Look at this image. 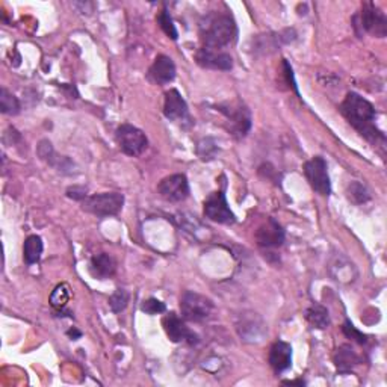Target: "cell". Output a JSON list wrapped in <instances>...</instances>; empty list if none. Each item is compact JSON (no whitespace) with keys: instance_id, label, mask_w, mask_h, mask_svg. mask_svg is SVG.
I'll return each instance as SVG.
<instances>
[{"instance_id":"obj_1","label":"cell","mask_w":387,"mask_h":387,"mask_svg":"<svg viewBox=\"0 0 387 387\" xmlns=\"http://www.w3.org/2000/svg\"><path fill=\"white\" fill-rule=\"evenodd\" d=\"M341 114L369 142L377 145L386 141L384 133L375 126V109L372 103L363 99L361 95L356 93L346 94L341 104Z\"/></svg>"},{"instance_id":"obj_2","label":"cell","mask_w":387,"mask_h":387,"mask_svg":"<svg viewBox=\"0 0 387 387\" xmlns=\"http://www.w3.org/2000/svg\"><path fill=\"white\" fill-rule=\"evenodd\" d=\"M238 28L230 14L214 11L200 21V38L203 47L223 50L236 39Z\"/></svg>"},{"instance_id":"obj_3","label":"cell","mask_w":387,"mask_h":387,"mask_svg":"<svg viewBox=\"0 0 387 387\" xmlns=\"http://www.w3.org/2000/svg\"><path fill=\"white\" fill-rule=\"evenodd\" d=\"M123 205H124V197L118 192L95 194V196L86 197L82 201L84 211L100 218L118 215L121 209H123Z\"/></svg>"},{"instance_id":"obj_4","label":"cell","mask_w":387,"mask_h":387,"mask_svg":"<svg viewBox=\"0 0 387 387\" xmlns=\"http://www.w3.org/2000/svg\"><path fill=\"white\" fill-rule=\"evenodd\" d=\"M180 310L183 319L191 322H201L211 317L214 303L209 298L192 290H187L180 298Z\"/></svg>"},{"instance_id":"obj_5","label":"cell","mask_w":387,"mask_h":387,"mask_svg":"<svg viewBox=\"0 0 387 387\" xmlns=\"http://www.w3.org/2000/svg\"><path fill=\"white\" fill-rule=\"evenodd\" d=\"M117 142L129 156H141L149 147V140L141 129L132 124H121L117 129Z\"/></svg>"},{"instance_id":"obj_6","label":"cell","mask_w":387,"mask_h":387,"mask_svg":"<svg viewBox=\"0 0 387 387\" xmlns=\"http://www.w3.org/2000/svg\"><path fill=\"white\" fill-rule=\"evenodd\" d=\"M304 174L314 192H318L319 196L324 197L330 196V192H332V183H330L328 167L324 158L314 156L310 160H308V162L304 164Z\"/></svg>"},{"instance_id":"obj_7","label":"cell","mask_w":387,"mask_h":387,"mask_svg":"<svg viewBox=\"0 0 387 387\" xmlns=\"http://www.w3.org/2000/svg\"><path fill=\"white\" fill-rule=\"evenodd\" d=\"M354 21H359V26L377 38H384L387 35V19L381 10L374 3H365L360 14L354 17Z\"/></svg>"},{"instance_id":"obj_8","label":"cell","mask_w":387,"mask_h":387,"mask_svg":"<svg viewBox=\"0 0 387 387\" xmlns=\"http://www.w3.org/2000/svg\"><path fill=\"white\" fill-rule=\"evenodd\" d=\"M159 196L169 203H180L189 196V183L185 174H173L162 179L158 185Z\"/></svg>"},{"instance_id":"obj_9","label":"cell","mask_w":387,"mask_h":387,"mask_svg":"<svg viewBox=\"0 0 387 387\" xmlns=\"http://www.w3.org/2000/svg\"><path fill=\"white\" fill-rule=\"evenodd\" d=\"M218 111L227 118L230 124L229 131L233 135L242 138L249 132V129H252V115H249V111L242 104H238V106H235V104H221V106H218Z\"/></svg>"},{"instance_id":"obj_10","label":"cell","mask_w":387,"mask_h":387,"mask_svg":"<svg viewBox=\"0 0 387 387\" xmlns=\"http://www.w3.org/2000/svg\"><path fill=\"white\" fill-rule=\"evenodd\" d=\"M205 215L211 221L218 224H233L235 223V214L230 211L227 198L223 191L212 192L205 200Z\"/></svg>"},{"instance_id":"obj_11","label":"cell","mask_w":387,"mask_h":387,"mask_svg":"<svg viewBox=\"0 0 387 387\" xmlns=\"http://www.w3.org/2000/svg\"><path fill=\"white\" fill-rule=\"evenodd\" d=\"M164 330L168 336V339L174 343L185 342L188 345H196L198 343V336L191 332V330L185 324L183 319L177 317L176 313H168L167 317L162 319Z\"/></svg>"},{"instance_id":"obj_12","label":"cell","mask_w":387,"mask_h":387,"mask_svg":"<svg viewBox=\"0 0 387 387\" xmlns=\"http://www.w3.org/2000/svg\"><path fill=\"white\" fill-rule=\"evenodd\" d=\"M257 245L262 248H276L283 245L285 242V230L281 225L274 220L268 218L256 232Z\"/></svg>"},{"instance_id":"obj_13","label":"cell","mask_w":387,"mask_h":387,"mask_svg":"<svg viewBox=\"0 0 387 387\" xmlns=\"http://www.w3.org/2000/svg\"><path fill=\"white\" fill-rule=\"evenodd\" d=\"M196 61L198 66L211 70L229 71L233 67V59L229 53L207 47H201L196 53Z\"/></svg>"},{"instance_id":"obj_14","label":"cell","mask_w":387,"mask_h":387,"mask_svg":"<svg viewBox=\"0 0 387 387\" xmlns=\"http://www.w3.org/2000/svg\"><path fill=\"white\" fill-rule=\"evenodd\" d=\"M164 114L169 121L174 123H183V121L189 120V111L188 104L185 102L182 94L177 90H169L165 94V103H164Z\"/></svg>"},{"instance_id":"obj_15","label":"cell","mask_w":387,"mask_h":387,"mask_svg":"<svg viewBox=\"0 0 387 387\" xmlns=\"http://www.w3.org/2000/svg\"><path fill=\"white\" fill-rule=\"evenodd\" d=\"M149 77L158 85H167L176 77V66L169 56L159 55L149 70Z\"/></svg>"},{"instance_id":"obj_16","label":"cell","mask_w":387,"mask_h":387,"mask_svg":"<svg viewBox=\"0 0 387 387\" xmlns=\"http://www.w3.org/2000/svg\"><path fill=\"white\" fill-rule=\"evenodd\" d=\"M270 365L277 374L285 372L292 366V346L283 341L274 343L270 351Z\"/></svg>"},{"instance_id":"obj_17","label":"cell","mask_w":387,"mask_h":387,"mask_svg":"<svg viewBox=\"0 0 387 387\" xmlns=\"http://www.w3.org/2000/svg\"><path fill=\"white\" fill-rule=\"evenodd\" d=\"M115 271H117V262L111 254L99 253L91 257L90 272L94 279L106 280L114 276Z\"/></svg>"},{"instance_id":"obj_18","label":"cell","mask_w":387,"mask_h":387,"mask_svg":"<svg viewBox=\"0 0 387 387\" xmlns=\"http://www.w3.org/2000/svg\"><path fill=\"white\" fill-rule=\"evenodd\" d=\"M333 361H334L337 372L350 374L354 369V366L360 365V357L357 356V352L354 351L350 345H342L336 350L334 356H333Z\"/></svg>"},{"instance_id":"obj_19","label":"cell","mask_w":387,"mask_h":387,"mask_svg":"<svg viewBox=\"0 0 387 387\" xmlns=\"http://www.w3.org/2000/svg\"><path fill=\"white\" fill-rule=\"evenodd\" d=\"M305 319H308V322L312 327L319 330H324L330 325L328 310L321 304L310 305V308L305 310Z\"/></svg>"},{"instance_id":"obj_20","label":"cell","mask_w":387,"mask_h":387,"mask_svg":"<svg viewBox=\"0 0 387 387\" xmlns=\"http://www.w3.org/2000/svg\"><path fill=\"white\" fill-rule=\"evenodd\" d=\"M43 254V240L37 235L29 236L26 240H24V247H23V257L24 262L28 265H34L39 261V257Z\"/></svg>"},{"instance_id":"obj_21","label":"cell","mask_w":387,"mask_h":387,"mask_svg":"<svg viewBox=\"0 0 387 387\" xmlns=\"http://www.w3.org/2000/svg\"><path fill=\"white\" fill-rule=\"evenodd\" d=\"M0 111L6 115H17L20 112V102L6 88L0 90Z\"/></svg>"},{"instance_id":"obj_22","label":"cell","mask_w":387,"mask_h":387,"mask_svg":"<svg viewBox=\"0 0 387 387\" xmlns=\"http://www.w3.org/2000/svg\"><path fill=\"white\" fill-rule=\"evenodd\" d=\"M70 296H71L70 286L67 283H61L53 289L50 298H48V303H50L52 308L62 310L70 301Z\"/></svg>"},{"instance_id":"obj_23","label":"cell","mask_w":387,"mask_h":387,"mask_svg":"<svg viewBox=\"0 0 387 387\" xmlns=\"http://www.w3.org/2000/svg\"><path fill=\"white\" fill-rule=\"evenodd\" d=\"M346 194H348V198L352 201V203L356 205H363L370 200V194L368 188L360 182H352L348 187V189H346Z\"/></svg>"},{"instance_id":"obj_24","label":"cell","mask_w":387,"mask_h":387,"mask_svg":"<svg viewBox=\"0 0 387 387\" xmlns=\"http://www.w3.org/2000/svg\"><path fill=\"white\" fill-rule=\"evenodd\" d=\"M129 298H131V295H129L127 290L117 289L115 292L112 294L111 298H109V305H111L112 312H115V313L123 312L127 308Z\"/></svg>"},{"instance_id":"obj_25","label":"cell","mask_w":387,"mask_h":387,"mask_svg":"<svg viewBox=\"0 0 387 387\" xmlns=\"http://www.w3.org/2000/svg\"><path fill=\"white\" fill-rule=\"evenodd\" d=\"M156 20H158V23H159L160 29H162L169 38H171V39H177V37H179V34H177V29H176V26H174L171 15H169V12H168L167 10L160 11Z\"/></svg>"},{"instance_id":"obj_26","label":"cell","mask_w":387,"mask_h":387,"mask_svg":"<svg viewBox=\"0 0 387 387\" xmlns=\"http://www.w3.org/2000/svg\"><path fill=\"white\" fill-rule=\"evenodd\" d=\"M216 151H218V147H216V144L212 141V140H205V141H201L198 144V149H197V153H198V156L203 159V160H211L215 158L216 155Z\"/></svg>"},{"instance_id":"obj_27","label":"cell","mask_w":387,"mask_h":387,"mask_svg":"<svg viewBox=\"0 0 387 387\" xmlns=\"http://www.w3.org/2000/svg\"><path fill=\"white\" fill-rule=\"evenodd\" d=\"M141 310L147 314H151V317H155V314L159 313H164L167 310L165 304L162 301L156 300V298H149V300H145L141 305Z\"/></svg>"},{"instance_id":"obj_28","label":"cell","mask_w":387,"mask_h":387,"mask_svg":"<svg viewBox=\"0 0 387 387\" xmlns=\"http://www.w3.org/2000/svg\"><path fill=\"white\" fill-rule=\"evenodd\" d=\"M342 332L343 334L348 337V339H352L354 342H357L360 345H365L368 342V337L363 334L361 332H359V330L354 327L350 321H345V324L342 327Z\"/></svg>"},{"instance_id":"obj_29","label":"cell","mask_w":387,"mask_h":387,"mask_svg":"<svg viewBox=\"0 0 387 387\" xmlns=\"http://www.w3.org/2000/svg\"><path fill=\"white\" fill-rule=\"evenodd\" d=\"M67 197L73 198V200H79L84 201L88 196H86V189L85 188H79V187H73L67 189Z\"/></svg>"},{"instance_id":"obj_30","label":"cell","mask_w":387,"mask_h":387,"mask_svg":"<svg viewBox=\"0 0 387 387\" xmlns=\"http://www.w3.org/2000/svg\"><path fill=\"white\" fill-rule=\"evenodd\" d=\"M67 334H68V336L71 337V341H77V339H80V337H82V333H80V332H79V330H76L75 327H73V328H70V330H68V332H67Z\"/></svg>"},{"instance_id":"obj_31","label":"cell","mask_w":387,"mask_h":387,"mask_svg":"<svg viewBox=\"0 0 387 387\" xmlns=\"http://www.w3.org/2000/svg\"><path fill=\"white\" fill-rule=\"evenodd\" d=\"M285 384H300V386H304L305 383L303 380H300V381H285Z\"/></svg>"}]
</instances>
